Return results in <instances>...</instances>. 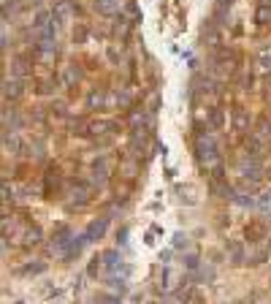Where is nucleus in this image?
Returning a JSON list of instances; mask_svg holds the SVG:
<instances>
[{
  "instance_id": "f257e3e1",
  "label": "nucleus",
  "mask_w": 271,
  "mask_h": 304,
  "mask_svg": "<svg viewBox=\"0 0 271 304\" xmlns=\"http://www.w3.org/2000/svg\"><path fill=\"white\" fill-rule=\"evenodd\" d=\"M71 242H73V236H71V231L68 228H60L54 236H52V253H60V255H65V250L71 247Z\"/></svg>"
},
{
  "instance_id": "f03ea898",
  "label": "nucleus",
  "mask_w": 271,
  "mask_h": 304,
  "mask_svg": "<svg viewBox=\"0 0 271 304\" xmlns=\"http://www.w3.org/2000/svg\"><path fill=\"white\" fill-rule=\"evenodd\" d=\"M106 228H109V217H98V220H92L90 225H87V231H84L87 242H98L101 236L106 234Z\"/></svg>"
},
{
  "instance_id": "7ed1b4c3",
  "label": "nucleus",
  "mask_w": 271,
  "mask_h": 304,
  "mask_svg": "<svg viewBox=\"0 0 271 304\" xmlns=\"http://www.w3.org/2000/svg\"><path fill=\"white\" fill-rule=\"evenodd\" d=\"M22 92H25V84H22V79H6V82H3V98H6V101H8V98H11V101H16Z\"/></svg>"
},
{
  "instance_id": "20e7f679",
  "label": "nucleus",
  "mask_w": 271,
  "mask_h": 304,
  "mask_svg": "<svg viewBox=\"0 0 271 304\" xmlns=\"http://www.w3.org/2000/svg\"><path fill=\"white\" fill-rule=\"evenodd\" d=\"M95 8H98V14H103V16H114V14H120L122 0H95Z\"/></svg>"
},
{
  "instance_id": "39448f33",
  "label": "nucleus",
  "mask_w": 271,
  "mask_h": 304,
  "mask_svg": "<svg viewBox=\"0 0 271 304\" xmlns=\"http://www.w3.org/2000/svg\"><path fill=\"white\" fill-rule=\"evenodd\" d=\"M84 244H87V236H76V239L71 242V247H68V250H65L63 261H73L76 255H79V253L84 250Z\"/></svg>"
},
{
  "instance_id": "423d86ee",
  "label": "nucleus",
  "mask_w": 271,
  "mask_h": 304,
  "mask_svg": "<svg viewBox=\"0 0 271 304\" xmlns=\"http://www.w3.org/2000/svg\"><path fill=\"white\" fill-rule=\"evenodd\" d=\"M244 234H247L249 242H258V239H263V236H266V225L263 223H249Z\"/></svg>"
},
{
  "instance_id": "0eeeda50",
  "label": "nucleus",
  "mask_w": 271,
  "mask_h": 304,
  "mask_svg": "<svg viewBox=\"0 0 271 304\" xmlns=\"http://www.w3.org/2000/svg\"><path fill=\"white\" fill-rule=\"evenodd\" d=\"M90 130L92 133H114V130H120V125L114 120H101V122H92Z\"/></svg>"
},
{
  "instance_id": "6e6552de",
  "label": "nucleus",
  "mask_w": 271,
  "mask_h": 304,
  "mask_svg": "<svg viewBox=\"0 0 271 304\" xmlns=\"http://www.w3.org/2000/svg\"><path fill=\"white\" fill-rule=\"evenodd\" d=\"M234 128H236V130H247V128H249V114L241 109V106L234 109Z\"/></svg>"
},
{
  "instance_id": "1a4fd4ad",
  "label": "nucleus",
  "mask_w": 271,
  "mask_h": 304,
  "mask_svg": "<svg viewBox=\"0 0 271 304\" xmlns=\"http://www.w3.org/2000/svg\"><path fill=\"white\" fill-rule=\"evenodd\" d=\"M255 22H258V25H268V22H271V6H260V8H258Z\"/></svg>"
},
{
  "instance_id": "9d476101",
  "label": "nucleus",
  "mask_w": 271,
  "mask_h": 304,
  "mask_svg": "<svg viewBox=\"0 0 271 304\" xmlns=\"http://www.w3.org/2000/svg\"><path fill=\"white\" fill-rule=\"evenodd\" d=\"M103 263L114 269V266L120 263V253H117V250H106V253H103Z\"/></svg>"
},
{
  "instance_id": "9b49d317",
  "label": "nucleus",
  "mask_w": 271,
  "mask_h": 304,
  "mask_svg": "<svg viewBox=\"0 0 271 304\" xmlns=\"http://www.w3.org/2000/svg\"><path fill=\"white\" fill-rule=\"evenodd\" d=\"M71 14H73V8L68 3H57L54 6V19H63V16H71Z\"/></svg>"
},
{
  "instance_id": "f8f14e48",
  "label": "nucleus",
  "mask_w": 271,
  "mask_h": 304,
  "mask_svg": "<svg viewBox=\"0 0 271 304\" xmlns=\"http://www.w3.org/2000/svg\"><path fill=\"white\" fill-rule=\"evenodd\" d=\"M27 244H35V242H41V228L38 225H33V228H27Z\"/></svg>"
},
{
  "instance_id": "ddd939ff",
  "label": "nucleus",
  "mask_w": 271,
  "mask_h": 304,
  "mask_svg": "<svg viewBox=\"0 0 271 304\" xmlns=\"http://www.w3.org/2000/svg\"><path fill=\"white\" fill-rule=\"evenodd\" d=\"M57 179H60V177H57V168H49V171H46V196L52 193V185H57Z\"/></svg>"
},
{
  "instance_id": "4468645a",
  "label": "nucleus",
  "mask_w": 271,
  "mask_h": 304,
  "mask_svg": "<svg viewBox=\"0 0 271 304\" xmlns=\"http://www.w3.org/2000/svg\"><path fill=\"white\" fill-rule=\"evenodd\" d=\"M230 258H234V263L244 261V250H241V244H230Z\"/></svg>"
},
{
  "instance_id": "2eb2a0df",
  "label": "nucleus",
  "mask_w": 271,
  "mask_h": 304,
  "mask_svg": "<svg viewBox=\"0 0 271 304\" xmlns=\"http://www.w3.org/2000/svg\"><path fill=\"white\" fill-rule=\"evenodd\" d=\"M209 120H211V125H215V128H222V120H225V117H222V109H211Z\"/></svg>"
},
{
  "instance_id": "dca6fc26",
  "label": "nucleus",
  "mask_w": 271,
  "mask_h": 304,
  "mask_svg": "<svg viewBox=\"0 0 271 304\" xmlns=\"http://www.w3.org/2000/svg\"><path fill=\"white\" fill-rule=\"evenodd\" d=\"M258 133H260V136H268V133H271V122H268V117H260V120H258Z\"/></svg>"
},
{
  "instance_id": "f3484780",
  "label": "nucleus",
  "mask_w": 271,
  "mask_h": 304,
  "mask_svg": "<svg viewBox=\"0 0 271 304\" xmlns=\"http://www.w3.org/2000/svg\"><path fill=\"white\" fill-rule=\"evenodd\" d=\"M79 68H73V65H68V71H65V82L68 84H73V82H79Z\"/></svg>"
},
{
  "instance_id": "a211bd4d",
  "label": "nucleus",
  "mask_w": 271,
  "mask_h": 304,
  "mask_svg": "<svg viewBox=\"0 0 271 304\" xmlns=\"http://www.w3.org/2000/svg\"><path fill=\"white\" fill-rule=\"evenodd\" d=\"M46 269V263H30V266H25L22 274H41Z\"/></svg>"
},
{
  "instance_id": "6ab92c4d",
  "label": "nucleus",
  "mask_w": 271,
  "mask_h": 304,
  "mask_svg": "<svg viewBox=\"0 0 271 304\" xmlns=\"http://www.w3.org/2000/svg\"><path fill=\"white\" fill-rule=\"evenodd\" d=\"M87 103H90V106H101V103H103V95H101V92H90Z\"/></svg>"
},
{
  "instance_id": "aec40b11",
  "label": "nucleus",
  "mask_w": 271,
  "mask_h": 304,
  "mask_svg": "<svg viewBox=\"0 0 271 304\" xmlns=\"http://www.w3.org/2000/svg\"><path fill=\"white\" fill-rule=\"evenodd\" d=\"M185 266H187V269H196V266H198V255H196V253H187Z\"/></svg>"
},
{
  "instance_id": "412c9836",
  "label": "nucleus",
  "mask_w": 271,
  "mask_h": 304,
  "mask_svg": "<svg viewBox=\"0 0 271 304\" xmlns=\"http://www.w3.org/2000/svg\"><path fill=\"white\" fill-rule=\"evenodd\" d=\"M173 247H187V234H177V236H173Z\"/></svg>"
},
{
  "instance_id": "4be33fe9",
  "label": "nucleus",
  "mask_w": 271,
  "mask_h": 304,
  "mask_svg": "<svg viewBox=\"0 0 271 304\" xmlns=\"http://www.w3.org/2000/svg\"><path fill=\"white\" fill-rule=\"evenodd\" d=\"M109 282H111V288H117V291H120V293H122V291H125V280H117V277H111V280H109Z\"/></svg>"
},
{
  "instance_id": "5701e85b",
  "label": "nucleus",
  "mask_w": 271,
  "mask_h": 304,
  "mask_svg": "<svg viewBox=\"0 0 271 304\" xmlns=\"http://www.w3.org/2000/svg\"><path fill=\"white\" fill-rule=\"evenodd\" d=\"M98 266H101V258L95 255V258H92V263H90V269H87V274H95V272H98Z\"/></svg>"
},
{
  "instance_id": "b1692460",
  "label": "nucleus",
  "mask_w": 271,
  "mask_h": 304,
  "mask_svg": "<svg viewBox=\"0 0 271 304\" xmlns=\"http://www.w3.org/2000/svg\"><path fill=\"white\" fill-rule=\"evenodd\" d=\"M14 65H16V73H19V76H25V73H27V65H25L22 60H16Z\"/></svg>"
},
{
  "instance_id": "393cba45",
  "label": "nucleus",
  "mask_w": 271,
  "mask_h": 304,
  "mask_svg": "<svg viewBox=\"0 0 271 304\" xmlns=\"http://www.w3.org/2000/svg\"><path fill=\"white\" fill-rule=\"evenodd\" d=\"M106 304H120V299H111V296H109V299H106Z\"/></svg>"
},
{
  "instance_id": "a878e982",
  "label": "nucleus",
  "mask_w": 271,
  "mask_h": 304,
  "mask_svg": "<svg viewBox=\"0 0 271 304\" xmlns=\"http://www.w3.org/2000/svg\"><path fill=\"white\" fill-rule=\"evenodd\" d=\"M266 198H271V190H268V193H266Z\"/></svg>"
}]
</instances>
